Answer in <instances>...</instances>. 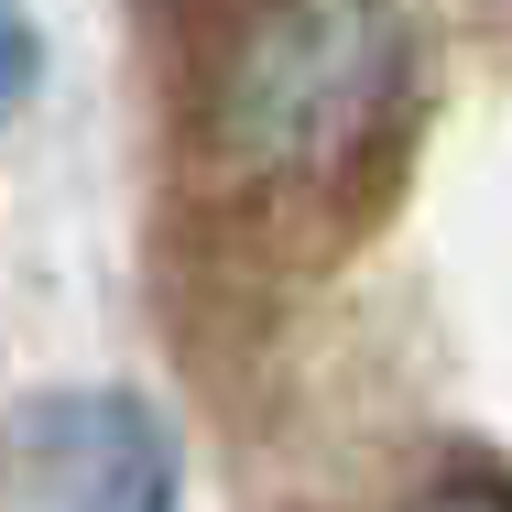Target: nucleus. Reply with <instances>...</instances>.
Listing matches in <instances>:
<instances>
[{
    "mask_svg": "<svg viewBox=\"0 0 512 512\" xmlns=\"http://www.w3.org/2000/svg\"><path fill=\"white\" fill-rule=\"evenodd\" d=\"M414 512H512V491H491V480H447V491H425Z\"/></svg>",
    "mask_w": 512,
    "mask_h": 512,
    "instance_id": "obj_3",
    "label": "nucleus"
},
{
    "mask_svg": "<svg viewBox=\"0 0 512 512\" xmlns=\"http://www.w3.org/2000/svg\"><path fill=\"white\" fill-rule=\"evenodd\" d=\"M0 512H175V447L131 393H33L0 425Z\"/></svg>",
    "mask_w": 512,
    "mask_h": 512,
    "instance_id": "obj_2",
    "label": "nucleus"
},
{
    "mask_svg": "<svg viewBox=\"0 0 512 512\" xmlns=\"http://www.w3.org/2000/svg\"><path fill=\"white\" fill-rule=\"evenodd\" d=\"M33 88V44H22V22H0V109Z\"/></svg>",
    "mask_w": 512,
    "mask_h": 512,
    "instance_id": "obj_4",
    "label": "nucleus"
},
{
    "mask_svg": "<svg viewBox=\"0 0 512 512\" xmlns=\"http://www.w3.org/2000/svg\"><path fill=\"white\" fill-rule=\"evenodd\" d=\"M404 99L393 0H251L207 66V142L262 186L338 175Z\"/></svg>",
    "mask_w": 512,
    "mask_h": 512,
    "instance_id": "obj_1",
    "label": "nucleus"
}]
</instances>
